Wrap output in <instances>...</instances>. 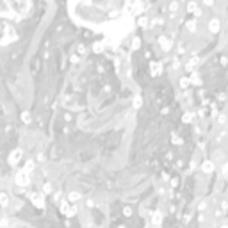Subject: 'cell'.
<instances>
[{
  "label": "cell",
  "mask_w": 228,
  "mask_h": 228,
  "mask_svg": "<svg viewBox=\"0 0 228 228\" xmlns=\"http://www.w3.org/2000/svg\"><path fill=\"white\" fill-rule=\"evenodd\" d=\"M14 184H16L18 187H27V185L30 184L29 173H25L23 169H21V171H16V175H14Z\"/></svg>",
  "instance_id": "cell-1"
},
{
  "label": "cell",
  "mask_w": 228,
  "mask_h": 228,
  "mask_svg": "<svg viewBox=\"0 0 228 228\" xmlns=\"http://www.w3.org/2000/svg\"><path fill=\"white\" fill-rule=\"evenodd\" d=\"M30 202L36 209H45V194L43 193H32L30 194Z\"/></svg>",
  "instance_id": "cell-2"
},
{
  "label": "cell",
  "mask_w": 228,
  "mask_h": 228,
  "mask_svg": "<svg viewBox=\"0 0 228 228\" xmlns=\"http://www.w3.org/2000/svg\"><path fill=\"white\" fill-rule=\"evenodd\" d=\"M21 155H23V152H21L20 148H16V150H12V152L9 153V159H7V161H9V164H11V166H14V164H18V162H20V159H21Z\"/></svg>",
  "instance_id": "cell-3"
},
{
  "label": "cell",
  "mask_w": 228,
  "mask_h": 228,
  "mask_svg": "<svg viewBox=\"0 0 228 228\" xmlns=\"http://www.w3.org/2000/svg\"><path fill=\"white\" fill-rule=\"evenodd\" d=\"M150 73H152V77H159V75L162 73V62L152 61V62H150Z\"/></svg>",
  "instance_id": "cell-4"
},
{
  "label": "cell",
  "mask_w": 228,
  "mask_h": 228,
  "mask_svg": "<svg viewBox=\"0 0 228 228\" xmlns=\"http://www.w3.org/2000/svg\"><path fill=\"white\" fill-rule=\"evenodd\" d=\"M209 30L214 32V34H218V32L221 30V21H219V18H212V20L209 21Z\"/></svg>",
  "instance_id": "cell-5"
},
{
  "label": "cell",
  "mask_w": 228,
  "mask_h": 228,
  "mask_svg": "<svg viewBox=\"0 0 228 228\" xmlns=\"http://www.w3.org/2000/svg\"><path fill=\"white\" fill-rule=\"evenodd\" d=\"M159 45H161V48H162L164 52H169V50H171V45H173V43H171V41H169V39H168L166 36H161V37H159Z\"/></svg>",
  "instance_id": "cell-6"
},
{
  "label": "cell",
  "mask_w": 228,
  "mask_h": 228,
  "mask_svg": "<svg viewBox=\"0 0 228 228\" xmlns=\"http://www.w3.org/2000/svg\"><path fill=\"white\" fill-rule=\"evenodd\" d=\"M202 171H203V173H212V171H214V162H212V161H203Z\"/></svg>",
  "instance_id": "cell-7"
},
{
  "label": "cell",
  "mask_w": 228,
  "mask_h": 228,
  "mask_svg": "<svg viewBox=\"0 0 228 228\" xmlns=\"http://www.w3.org/2000/svg\"><path fill=\"white\" fill-rule=\"evenodd\" d=\"M78 200H80V193H77V191H70V193H68V202H70L71 205H75Z\"/></svg>",
  "instance_id": "cell-8"
},
{
  "label": "cell",
  "mask_w": 228,
  "mask_h": 228,
  "mask_svg": "<svg viewBox=\"0 0 228 228\" xmlns=\"http://www.w3.org/2000/svg\"><path fill=\"white\" fill-rule=\"evenodd\" d=\"M161 223H162V214L159 210L152 212V225H161Z\"/></svg>",
  "instance_id": "cell-9"
},
{
  "label": "cell",
  "mask_w": 228,
  "mask_h": 228,
  "mask_svg": "<svg viewBox=\"0 0 228 228\" xmlns=\"http://www.w3.org/2000/svg\"><path fill=\"white\" fill-rule=\"evenodd\" d=\"M34 168H36V162H34L32 159H29V161L25 162V166H23V171H25V173H32Z\"/></svg>",
  "instance_id": "cell-10"
},
{
  "label": "cell",
  "mask_w": 228,
  "mask_h": 228,
  "mask_svg": "<svg viewBox=\"0 0 228 228\" xmlns=\"http://www.w3.org/2000/svg\"><path fill=\"white\" fill-rule=\"evenodd\" d=\"M137 25H139L141 29H146V27H148V18H146V14H141V16L137 18Z\"/></svg>",
  "instance_id": "cell-11"
},
{
  "label": "cell",
  "mask_w": 228,
  "mask_h": 228,
  "mask_svg": "<svg viewBox=\"0 0 228 228\" xmlns=\"http://www.w3.org/2000/svg\"><path fill=\"white\" fill-rule=\"evenodd\" d=\"M103 45H105V43H102V41H95V43H93L95 54H102V52H103Z\"/></svg>",
  "instance_id": "cell-12"
},
{
  "label": "cell",
  "mask_w": 228,
  "mask_h": 228,
  "mask_svg": "<svg viewBox=\"0 0 228 228\" xmlns=\"http://www.w3.org/2000/svg\"><path fill=\"white\" fill-rule=\"evenodd\" d=\"M191 82H193L194 86H202V77H200L196 71H193V75H191Z\"/></svg>",
  "instance_id": "cell-13"
},
{
  "label": "cell",
  "mask_w": 228,
  "mask_h": 228,
  "mask_svg": "<svg viewBox=\"0 0 228 228\" xmlns=\"http://www.w3.org/2000/svg\"><path fill=\"white\" fill-rule=\"evenodd\" d=\"M21 121H23L25 125H29V123L32 121V116H30L29 111H23V112H21Z\"/></svg>",
  "instance_id": "cell-14"
},
{
  "label": "cell",
  "mask_w": 228,
  "mask_h": 228,
  "mask_svg": "<svg viewBox=\"0 0 228 228\" xmlns=\"http://www.w3.org/2000/svg\"><path fill=\"white\" fill-rule=\"evenodd\" d=\"M185 27H187V30H189V32H194V30H196V27H198V25H196V20H189V21L185 23Z\"/></svg>",
  "instance_id": "cell-15"
},
{
  "label": "cell",
  "mask_w": 228,
  "mask_h": 228,
  "mask_svg": "<svg viewBox=\"0 0 228 228\" xmlns=\"http://www.w3.org/2000/svg\"><path fill=\"white\" fill-rule=\"evenodd\" d=\"M132 105L136 107V109H141L143 107V98L137 95V96H134V102H132Z\"/></svg>",
  "instance_id": "cell-16"
},
{
  "label": "cell",
  "mask_w": 228,
  "mask_h": 228,
  "mask_svg": "<svg viewBox=\"0 0 228 228\" xmlns=\"http://www.w3.org/2000/svg\"><path fill=\"white\" fill-rule=\"evenodd\" d=\"M189 86H191V78L182 77V78H180V87H182V89H185V87H189Z\"/></svg>",
  "instance_id": "cell-17"
},
{
  "label": "cell",
  "mask_w": 228,
  "mask_h": 228,
  "mask_svg": "<svg viewBox=\"0 0 228 228\" xmlns=\"http://www.w3.org/2000/svg\"><path fill=\"white\" fill-rule=\"evenodd\" d=\"M193 119H194V114H193V112H185V114L182 116V121H184V123H191Z\"/></svg>",
  "instance_id": "cell-18"
},
{
  "label": "cell",
  "mask_w": 228,
  "mask_h": 228,
  "mask_svg": "<svg viewBox=\"0 0 228 228\" xmlns=\"http://www.w3.org/2000/svg\"><path fill=\"white\" fill-rule=\"evenodd\" d=\"M0 200H2V207L7 209V205H9V196H7V193H2V194H0Z\"/></svg>",
  "instance_id": "cell-19"
},
{
  "label": "cell",
  "mask_w": 228,
  "mask_h": 228,
  "mask_svg": "<svg viewBox=\"0 0 228 228\" xmlns=\"http://www.w3.org/2000/svg\"><path fill=\"white\" fill-rule=\"evenodd\" d=\"M77 54L78 55H84V54H87V48H86V45H77Z\"/></svg>",
  "instance_id": "cell-20"
},
{
  "label": "cell",
  "mask_w": 228,
  "mask_h": 228,
  "mask_svg": "<svg viewBox=\"0 0 228 228\" xmlns=\"http://www.w3.org/2000/svg\"><path fill=\"white\" fill-rule=\"evenodd\" d=\"M187 11L196 12V11H198V4H196V2H189V4H187Z\"/></svg>",
  "instance_id": "cell-21"
},
{
  "label": "cell",
  "mask_w": 228,
  "mask_h": 228,
  "mask_svg": "<svg viewBox=\"0 0 228 228\" xmlns=\"http://www.w3.org/2000/svg\"><path fill=\"white\" fill-rule=\"evenodd\" d=\"M52 191H54V189H52V184H50V182H46V184L43 185V194H50Z\"/></svg>",
  "instance_id": "cell-22"
},
{
  "label": "cell",
  "mask_w": 228,
  "mask_h": 228,
  "mask_svg": "<svg viewBox=\"0 0 228 228\" xmlns=\"http://www.w3.org/2000/svg\"><path fill=\"white\" fill-rule=\"evenodd\" d=\"M178 7H180V5H178V2H171V4H169V12H177V11H178Z\"/></svg>",
  "instance_id": "cell-23"
},
{
  "label": "cell",
  "mask_w": 228,
  "mask_h": 228,
  "mask_svg": "<svg viewBox=\"0 0 228 228\" xmlns=\"http://www.w3.org/2000/svg\"><path fill=\"white\" fill-rule=\"evenodd\" d=\"M207 210V202H200L198 203V212L202 214V212H205Z\"/></svg>",
  "instance_id": "cell-24"
},
{
  "label": "cell",
  "mask_w": 228,
  "mask_h": 228,
  "mask_svg": "<svg viewBox=\"0 0 228 228\" xmlns=\"http://www.w3.org/2000/svg\"><path fill=\"white\" fill-rule=\"evenodd\" d=\"M139 46H141V39H139V37H134V41H132V48L137 50Z\"/></svg>",
  "instance_id": "cell-25"
},
{
  "label": "cell",
  "mask_w": 228,
  "mask_h": 228,
  "mask_svg": "<svg viewBox=\"0 0 228 228\" xmlns=\"http://www.w3.org/2000/svg\"><path fill=\"white\" fill-rule=\"evenodd\" d=\"M123 216L125 218H130L132 216V207H123Z\"/></svg>",
  "instance_id": "cell-26"
},
{
  "label": "cell",
  "mask_w": 228,
  "mask_h": 228,
  "mask_svg": "<svg viewBox=\"0 0 228 228\" xmlns=\"http://www.w3.org/2000/svg\"><path fill=\"white\" fill-rule=\"evenodd\" d=\"M227 121H228V118L225 114H219V116H218V123H219V125H225Z\"/></svg>",
  "instance_id": "cell-27"
},
{
  "label": "cell",
  "mask_w": 228,
  "mask_h": 228,
  "mask_svg": "<svg viewBox=\"0 0 228 228\" xmlns=\"http://www.w3.org/2000/svg\"><path fill=\"white\" fill-rule=\"evenodd\" d=\"M70 61H71L73 64H77V62H80V55H78V54H73V55L70 57Z\"/></svg>",
  "instance_id": "cell-28"
},
{
  "label": "cell",
  "mask_w": 228,
  "mask_h": 228,
  "mask_svg": "<svg viewBox=\"0 0 228 228\" xmlns=\"http://www.w3.org/2000/svg\"><path fill=\"white\" fill-rule=\"evenodd\" d=\"M0 225H2V228H7V227H9V219H7V216H4V218H2Z\"/></svg>",
  "instance_id": "cell-29"
},
{
  "label": "cell",
  "mask_w": 228,
  "mask_h": 228,
  "mask_svg": "<svg viewBox=\"0 0 228 228\" xmlns=\"http://www.w3.org/2000/svg\"><path fill=\"white\" fill-rule=\"evenodd\" d=\"M182 143H184V141H182L180 137H177V136H173V144H177V146H180Z\"/></svg>",
  "instance_id": "cell-30"
},
{
  "label": "cell",
  "mask_w": 228,
  "mask_h": 228,
  "mask_svg": "<svg viewBox=\"0 0 228 228\" xmlns=\"http://www.w3.org/2000/svg\"><path fill=\"white\" fill-rule=\"evenodd\" d=\"M36 161L37 162H45V153H37L36 155Z\"/></svg>",
  "instance_id": "cell-31"
},
{
  "label": "cell",
  "mask_w": 228,
  "mask_h": 228,
  "mask_svg": "<svg viewBox=\"0 0 228 228\" xmlns=\"http://www.w3.org/2000/svg\"><path fill=\"white\" fill-rule=\"evenodd\" d=\"M52 198H54V202L57 203V202H59V198H61V191H57V193H54V194H52Z\"/></svg>",
  "instance_id": "cell-32"
},
{
  "label": "cell",
  "mask_w": 228,
  "mask_h": 228,
  "mask_svg": "<svg viewBox=\"0 0 228 228\" xmlns=\"http://www.w3.org/2000/svg\"><path fill=\"white\" fill-rule=\"evenodd\" d=\"M221 210H223V212L228 210V202H227V200H223V202H221Z\"/></svg>",
  "instance_id": "cell-33"
},
{
  "label": "cell",
  "mask_w": 228,
  "mask_h": 228,
  "mask_svg": "<svg viewBox=\"0 0 228 228\" xmlns=\"http://www.w3.org/2000/svg\"><path fill=\"white\" fill-rule=\"evenodd\" d=\"M218 100H219V102H225V100H227V93H219V95H218Z\"/></svg>",
  "instance_id": "cell-34"
},
{
  "label": "cell",
  "mask_w": 228,
  "mask_h": 228,
  "mask_svg": "<svg viewBox=\"0 0 228 228\" xmlns=\"http://www.w3.org/2000/svg\"><path fill=\"white\" fill-rule=\"evenodd\" d=\"M169 184H171V187H177V185H178V178H171Z\"/></svg>",
  "instance_id": "cell-35"
},
{
  "label": "cell",
  "mask_w": 228,
  "mask_h": 228,
  "mask_svg": "<svg viewBox=\"0 0 228 228\" xmlns=\"http://www.w3.org/2000/svg\"><path fill=\"white\" fill-rule=\"evenodd\" d=\"M71 119H73V116H71L70 112H68V114H64V121H71Z\"/></svg>",
  "instance_id": "cell-36"
},
{
  "label": "cell",
  "mask_w": 228,
  "mask_h": 228,
  "mask_svg": "<svg viewBox=\"0 0 228 228\" xmlns=\"http://www.w3.org/2000/svg\"><path fill=\"white\" fill-rule=\"evenodd\" d=\"M173 157H175V155H173L171 152H168V153H166V159H168V161H173Z\"/></svg>",
  "instance_id": "cell-37"
},
{
  "label": "cell",
  "mask_w": 228,
  "mask_h": 228,
  "mask_svg": "<svg viewBox=\"0 0 228 228\" xmlns=\"http://www.w3.org/2000/svg\"><path fill=\"white\" fill-rule=\"evenodd\" d=\"M86 203H87V207H91V209H93V207H95V202H93V200H87V202H86Z\"/></svg>",
  "instance_id": "cell-38"
},
{
  "label": "cell",
  "mask_w": 228,
  "mask_h": 228,
  "mask_svg": "<svg viewBox=\"0 0 228 228\" xmlns=\"http://www.w3.org/2000/svg\"><path fill=\"white\" fill-rule=\"evenodd\" d=\"M182 221H184V223H189V221H191V216H189V214H187V216H184V219H182Z\"/></svg>",
  "instance_id": "cell-39"
},
{
  "label": "cell",
  "mask_w": 228,
  "mask_h": 228,
  "mask_svg": "<svg viewBox=\"0 0 228 228\" xmlns=\"http://www.w3.org/2000/svg\"><path fill=\"white\" fill-rule=\"evenodd\" d=\"M219 228H228V225H221V227H219Z\"/></svg>",
  "instance_id": "cell-40"
},
{
  "label": "cell",
  "mask_w": 228,
  "mask_h": 228,
  "mask_svg": "<svg viewBox=\"0 0 228 228\" xmlns=\"http://www.w3.org/2000/svg\"><path fill=\"white\" fill-rule=\"evenodd\" d=\"M118 228H127V227H125V225H119V227H118Z\"/></svg>",
  "instance_id": "cell-41"
},
{
  "label": "cell",
  "mask_w": 228,
  "mask_h": 228,
  "mask_svg": "<svg viewBox=\"0 0 228 228\" xmlns=\"http://www.w3.org/2000/svg\"><path fill=\"white\" fill-rule=\"evenodd\" d=\"M144 228H152V227H144Z\"/></svg>",
  "instance_id": "cell-42"
}]
</instances>
